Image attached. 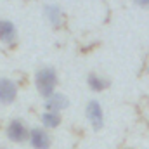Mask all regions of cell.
Listing matches in <instances>:
<instances>
[{"instance_id":"6da1fadb","label":"cell","mask_w":149,"mask_h":149,"mask_svg":"<svg viewBox=\"0 0 149 149\" xmlns=\"http://www.w3.org/2000/svg\"><path fill=\"white\" fill-rule=\"evenodd\" d=\"M57 71L50 66H43L40 68L37 73H35V87H37V92L42 97H50L54 92H56V87H57Z\"/></svg>"},{"instance_id":"7a4b0ae2","label":"cell","mask_w":149,"mask_h":149,"mask_svg":"<svg viewBox=\"0 0 149 149\" xmlns=\"http://www.w3.org/2000/svg\"><path fill=\"white\" fill-rule=\"evenodd\" d=\"M5 135L10 142H16V144H23L28 141L30 137V128L26 127V123L19 118H14L7 123L5 127Z\"/></svg>"},{"instance_id":"3957f363","label":"cell","mask_w":149,"mask_h":149,"mask_svg":"<svg viewBox=\"0 0 149 149\" xmlns=\"http://www.w3.org/2000/svg\"><path fill=\"white\" fill-rule=\"evenodd\" d=\"M85 116H87V121L90 123V127L94 130H101L104 127V123H106L104 109H102L101 102L95 101V99H92V101L87 102V106H85Z\"/></svg>"},{"instance_id":"277c9868","label":"cell","mask_w":149,"mask_h":149,"mask_svg":"<svg viewBox=\"0 0 149 149\" xmlns=\"http://www.w3.org/2000/svg\"><path fill=\"white\" fill-rule=\"evenodd\" d=\"M28 142L33 149H50L52 146V137L45 128H30V137Z\"/></svg>"},{"instance_id":"5b68a950","label":"cell","mask_w":149,"mask_h":149,"mask_svg":"<svg viewBox=\"0 0 149 149\" xmlns=\"http://www.w3.org/2000/svg\"><path fill=\"white\" fill-rule=\"evenodd\" d=\"M17 99V85L10 78H0V104H12Z\"/></svg>"},{"instance_id":"8992f818","label":"cell","mask_w":149,"mask_h":149,"mask_svg":"<svg viewBox=\"0 0 149 149\" xmlns=\"http://www.w3.org/2000/svg\"><path fill=\"white\" fill-rule=\"evenodd\" d=\"M17 40V28L9 19H0V42L3 45H14Z\"/></svg>"},{"instance_id":"52a82bcc","label":"cell","mask_w":149,"mask_h":149,"mask_svg":"<svg viewBox=\"0 0 149 149\" xmlns=\"http://www.w3.org/2000/svg\"><path fill=\"white\" fill-rule=\"evenodd\" d=\"M70 106V99L61 94V92H54L50 97L45 99V111H54V113H61L64 111Z\"/></svg>"},{"instance_id":"ba28073f","label":"cell","mask_w":149,"mask_h":149,"mask_svg":"<svg viewBox=\"0 0 149 149\" xmlns=\"http://www.w3.org/2000/svg\"><path fill=\"white\" fill-rule=\"evenodd\" d=\"M43 16L54 28H59L64 21V12L57 3H47L43 7Z\"/></svg>"},{"instance_id":"9c48e42d","label":"cell","mask_w":149,"mask_h":149,"mask_svg":"<svg viewBox=\"0 0 149 149\" xmlns=\"http://www.w3.org/2000/svg\"><path fill=\"white\" fill-rule=\"evenodd\" d=\"M87 85L94 92H104L109 87V80L104 78L102 74H99V73H88V76H87Z\"/></svg>"},{"instance_id":"30bf717a","label":"cell","mask_w":149,"mask_h":149,"mask_svg":"<svg viewBox=\"0 0 149 149\" xmlns=\"http://www.w3.org/2000/svg\"><path fill=\"white\" fill-rule=\"evenodd\" d=\"M40 120H42V125H43L42 128H45V130H54V128H57V127L61 125L63 116H61V113L43 111L42 116H40Z\"/></svg>"},{"instance_id":"8fae6325","label":"cell","mask_w":149,"mask_h":149,"mask_svg":"<svg viewBox=\"0 0 149 149\" xmlns=\"http://www.w3.org/2000/svg\"><path fill=\"white\" fill-rule=\"evenodd\" d=\"M132 2L141 9H149V0H132Z\"/></svg>"},{"instance_id":"7c38bea8","label":"cell","mask_w":149,"mask_h":149,"mask_svg":"<svg viewBox=\"0 0 149 149\" xmlns=\"http://www.w3.org/2000/svg\"><path fill=\"white\" fill-rule=\"evenodd\" d=\"M0 149H3V148H0Z\"/></svg>"}]
</instances>
